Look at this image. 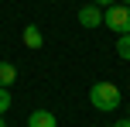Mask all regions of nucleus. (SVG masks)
Masks as SVG:
<instances>
[{
  "instance_id": "obj_1",
  "label": "nucleus",
  "mask_w": 130,
  "mask_h": 127,
  "mask_svg": "<svg viewBox=\"0 0 130 127\" xmlns=\"http://www.w3.org/2000/svg\"><path fill=\"white\" fill-rule=\"evenodd\" d=\"M89 103L96 110H117L120 107V89L117 82H92L89 86Z\"/></svg>"
},
{
  "instance_id": "obj_6",
  "label": "nucleus",
  "mask_w": 130,
  "mask_h": 127,
  "mask_svg": "<svg viewBox=\"0 0 130 127\" xmlns=\"http://www.w3.org/2000/svg\"><path fill=\"white\" fill-rule=\"evenodd\" d=\"M17 79V69L10 65V62H0V86H7L10 89V82Z\"/></svg>"
},
{
  "instance_id": "obj_9",
  "label": "nucleus",
  "mask_w": 130,
  "mask_h": 127,
  "mask_svg": "<svg viewBox=\"0 0 130 127\" xmlns=\"http://www.w3.org/2000/svg\"><path fill=\"white\" fill-rule=\"evenodd\" d=\"M92 4H99V7H110V4H120V0H92Z\"/></svg>"
},
{
  "instance_id": "obj_2",
  "label": "nucleus",
  "mask_w": 130,
  "mask_h": 127,
  "mask_svg": "<svg viewBox=\"0 0 130 127\" xmlns=\"http://www.w3.org/2000/svg\"><path fill=\"white\" fill-rule=\"evenodd\" d=\"M103 24L113 27L117 34H130V7H127V4H110V7H103Z\"/></svg>"
},
{
  "instance_id": "obj_4",
  "label": "nucleus",
  "mask_w": 130,
  "mask_h": 127,
  "mask_svg": "<svg viewBox=\"0 0 130 127\" xmlns=\"http://www.w3.org/2000/svg\"><path fill=\"white\" fill-rule=\"evenodd\" d=\"M27 127H58L52 110H31V117H27Z\"/></svg>"
},
{
  "instance_id": "obj_10",
  "label": "nucleus",
  "mask_w": 130,
  "mask_h": 127,
  "mask_svg": "<svg viewBox=\"0 0 130 127\" xmlns=\"http://www.w3.org/2000/svg\"><path fill=\"white\" fill-rule=\"evenodd\" d=\"M113 127H130V120H117V124H113Z\"/></svg>"
},
{
  "instance_id": "obj_7",
  "label": "nucleus",
  "mask_w": 130,
  "mask_h": 127,
  "mask_svg": "<svg viewBox=\"0 0 130 127\" xmlns=\"http://www.w3.org/2000/svg\"><path fill=\"white\" fill-rule=\"evenodd\" d=\"M117 55L130 62V34H120V38H117Z\"/></svg>"
},
{
  "instance_id": "obj_11",
  "label": "nucleus",
  "mask_w": 130,
  "mask_h": 127,
  "mask_svg": "<svg viewBox=\"0 0 130 127\" xmlns=\"http://www.w3.org/2000/svg\"><path fill=\"white\" fill-rule=\"evenodd\" d=\"M0 127H7V124H4V117H0Z\"/></svg>"
},
{
  "instance_id": "obj_8",
  "label": "nucleus",
  "mask_w": 130,
  "mask_h": 127,
  "mask_svg": "<svg viewBox=\"0 0 130 127\" xmlns=\"http://www.w3.org/2000/svg\"><path fill=\"white\" fill-rule=\"evenodd\" d=\"M7 110H10V89H7V86H0V117H4Z\"/></svg>"
},
{
  "instance_id": "obj_5",
  "label": "nucleus",
  "mask_w": 130,
  "mask_h": 127,
  "mask_svg": "<svg viewBox=\"0 0 130 127\" xmlns=\"http://www.w3.org/2000/svg\"><path fill=\"white\" fill-rule=\"evenodd\" d=\"M21 41H24L27 48H41V45H45V34H41V27H38V24H27V27H24V34H21Z\"/></svg>"
},
{
  "instance_id": "obj_3",
  "label": "nucleus",
  "mask_w": 130,
  "mask_h": 127,
  "mask_svg": "<svg viewBox=\"0 0 130 127\" xmlns=\"http://www.w3.org/2000/svg\"><path fill=\"white\" fill-rule=\"evenodd\" d=\"M79 24H82V27H99V24H103V7H99V4L79 7Z\"/></svg>"
},
{
  "instance_id": "obj_12",
  "label": "nucleus",
  "mask_w": 130,
  "mask_h": 127,
  "mask_svg": "<svg viewBox=\"0 0 130 127\" xmlns=\"http://www.w3.org/2000/svg\"><path fill=\"white\" fill-rule=\"evenodd\" d=\"M120 4H127V7H130V0H120Z\"/></svg>"
}]
</instances>
